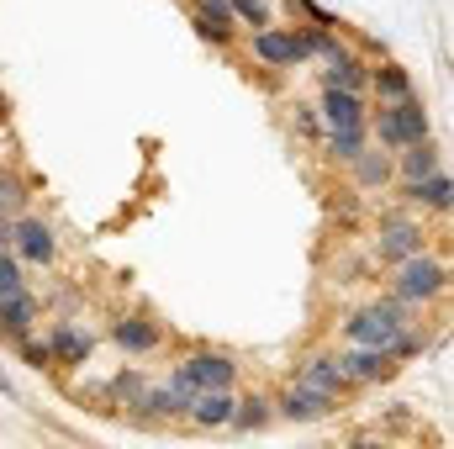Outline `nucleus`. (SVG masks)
<instances>
[{
    "mask_svg": "<svg viewBox=\"0 0 454 449\" xmlns=\"http://www.w3.org/2000/svg\"><path fill=\"white\" fill-rule=\"evenodd\" d=\"M364 132H375V143H380L386 154H396V148H407V143L428 138V132H434V122H428V106H423L418 96H407V101H375Z\"/></svg>",
    "mask_w": 454,
    "mask_h": 449,
    "instance_id": "nucleus-1",
    "label": "nucleus"
},
{
    "mask_svg": "<svg viewBox=\"0 0 454 449\" xmlns=\"http://www.w3.org/2000/svg\"><path fill=\"white\" fill-rule=\"evenodd\" d=\"M444 291H450V259H434L428 248L396 259L391 296H402L407 307H418V302H434V296H444Z\"/></svg>",
    "mask_w": 454,
    "mask_h": 449,
    "instance_id": "nucleus-2",
    "label": "nucleus"
},
{
    "mask_svg": "<svg viewBox=\"0 0 454 449\" xmlns=\"http://www.w3.org/2000/svg\"><path fill=\"white\" fill-rule=\"evenodd\" d=\"M402 328H412V323H407V302H402V296H380V302H370V307L348 312V323H343L348 343H370V349H386Z\"/></svg>",
    "mask_w": 454,
    "mask_h": 449,
    "instance_id": "nucleus-3",
    "label": "nucleus"
},
{
    "mask_svg": "<svg viewBox=\"0 0 454 449\" xmlns=\"http://www.w3.org/2000/svg\"><path fill=\"white\" fill-rule=\"evenodd\" d=\"M11 254L21 264H53L59 259V238H53V227L43 223V217L16 212V223H11Z\"/></svg>",
    "mask_w": 454,
    "mask_h": 449,
    "instance_id": "nucleus-4",
    "label": "nucleus"
},
{
    "mask_svg": "<svg viewBox=\"0 0 454 449\" xmlns=\"http://www.w3.org/2000/svg\"><path fill=\"white\" fill-rule=\"evenodd\" d=\"M196 391H223V386H238V359L227 349H196L191 359L175 365Z\"/></svg>",
    "mask_w": 454,
    "mask_h": 449,
    "instance_id": "nucleus-5",
    "label": "nucleus"
},
{
    "mask_svg": "<svg viewBox=\"0 0 454 449\" xmlns=\"http://www.w3.org/2000/svg\"><path fill=\"white\" fill-rule=\"evenodd\" d=\"M112 343L121 354H132V359H143V354H153L159 343H164V323L148 312V307H132V312H121L112 323Z\"/></svg>",
    "mask_w": 454,
    "mask_h": 449,
    "instance_id": "nucleus-6",
    "label": "nucleus"
},
{
    "mask_svg": "<svg viewBox=\"0 0 454 449\" xmlns=\"http://www.w3.org/2000/svg\"><path fill=\"white\" fill-rule=\"evenodd\" d=\"M339 370L348 375V386L359 391V386H380V381H391L402 365H396L386 349H370V343H348V354H339Z\"/></svg>",
    "mask_w": 454,
    "mask_h": 449,
    "instance_id": "nucleus-7",
    "label": "nucleus"
},
{
    "mask_svg": "<svg viewBox=\"0 0 454 449\" xmlns=\"http://www.w3.org/2000/svg\"><path fill=\"white\" fill-rule=\"evenodd\" d=\"M254 59H259L264 69H280V75L307 64L301 48H296V32H291V27H275V21H270V27H254Z\"/></svg>",
    "mask_w": 454,
    "mask_h": 449,
    "instance_id": "nucleus-8",
    "label": "nucleus"
},
{
    "mask_svg": "<svg viewBox=\"0 0 454 449\" xmlns=\"http://www.w3.org/2000/svg\"><path fill=\"white\" fill-rule=\"evenodd\" d=\"M375 248H380V259H407V254H423L428 248V232L412 223V217H380V227H375Z\"/></svg>",
    "mask_w": 454,
    "mask_h": 449,
    "instance_id": "nucleus-9",
    "label": "nucleus"
},
{
    "mask_svg": "<svg viewBox=\"0 0 454 449\" xmlns=\"http://www.w3.org/2000/svg\"><path fill=\"white\" fill-rule=\"evenodd\" d=\"M317 112H323V127L328 132H364L370 127V101L354 96V91H323Z\"/></svg>",
    "mask_w": 454,
    "mask_h": 449,
    "instance_id": "nucleus-10",
    "label": "nucleus"
},
{
    "mask_svg": "<svg viewBox=\"0 0 454 449\" xmlns=\"http://www.w3.org/2000/svg\"><path fill=\"white\" fill-rule=\"evenodd\" d=\"M317 80H323V91H354V96H370V64H364L354 48L333 53V59L317 69Z\"/></svg>",
    "mask_w": 454,
    "mask_h": 449,
    "instance_id": "nucleus-11",
    "label": "nucleus"
},
{
    "mask_svg": "<svg viewBox=\"0 0 454 449\" xmlns=\"http://www.w3.org/2000/svg\"><path fill=\"white\" fill-rule=\"evenodd\" d=\"M48 354H53V365L74 370V365H85V359L96 354V334L80 328V323H53V328H48Z\"/></svg>",
    "mask_w": 454,
    "mask_h": 449,
    "instance_id": "nucleus-12",
    "label": "nucleus"
},
{
    "mask_svg": "<svg viewBox=\"0 0 454 449\" xmlns=\"http://www.w3.org/2000/svg\"><path fill=\"white\" fill-rule=\"evenodd\" d=\"M391 169H396L402 180H423V175L444 169V143H434V132H428V138H418V143L396 148V154H391Z\"/></svg>",
    "mask_w": 454,
    "mask_h": 449,
    "instance_id": "nucleus-13",
    "label": "nucleus"
},
{
    "mask_svg": "<svg viewBox=\"0 0 454 449\" xmlns=\"http://www.w3.org/2000/svg\"><path fill=\"white\" fill-rule=\"evenodd\" d=\"M339 402L333 397H323V391H312L307 381H291L286 391H280V418H291V423H317V418H328Z\"/></svg>",
    "mask_w": 454,
    "mask_h": 449,
    "instance_id": "nucleus-14",
    "label": "nucleus"
},
{
    "mask_svg": "<svg viewBox=\"0 0 454 449\" xmlns=\"http://www.w3.org/2000/svg\"><path fill=\"white\" fill-rule=\"evenodd\" d=\"M296 381H307L312 391H323V397H333V402L354 397V386H348V375L339 370V359H333V354H307V359H301V370H296Z\"/></svg>",
    "mask_w": 454,
    "mask_h": 449,
    "instance_id": "nucleus-15",
    "label": "nucleus"
},
{
    "mask_svg": "<svg viewBox=\"0 0 454 449\" xmlns=\"http://www.w3.org/2000/svg\"><path fill=\"white\" fill-rule=\"evenodd\" d=\"M402 196H407V201H418V207H428V212H439V217H450V207H454L450 164H444V169H434V175H423V180H402Z\"/></svg>",
    "mask_w": 454,
    "mask_h": 449,
    "instance_id": "nucleus-16",
    "label": "nucleus"
},
{
    "mask_svg": "<svg viewBox=\"0 0 454 449\" xmlns=\"http://www.w3.org/2000/svg\"><path fill=\"white\" fill-rule=\"evenodd\" d=\"M232 407H238V391H232V386H223V391H196L185 418H191L196 429H227V423H232Z\"/></svg>",
    "mask_w": 454,
    "mask_h": 449,
    "instance_id": "nucleus-17",
    "label": "nucleus"
},
{
    "mask_svg": "<svg viewBox=\"0 0 454 449\" xmlns=\"http://www.w3.org/2000/svg\"><path fill=\"white\" fill-rule=\"evenodd\" d=\"M32 323H37V296H32V291H21V296H0V338H5V343L27 338L32 334Z\"/></svg>",
    "mask_w": 454,
    "mask_h": 449,
    "instance_id": "nucleus-18",
    "label": "nucleus"
},
{
    "mask_svg": "<svg viewBox=\"0 0 454 449\" xmlns=\"http://www.w3.org/2000/svg\"><path fill=\"white\" fill-rule=\"evenodd\" d=\"M348 169H354V185H364V191H380V185H391V180H396V169H391V154H386V148H359V154L348 159Z\"/></svg>",
    "mask_w": 454,
    "mask_h": 449,
    "instance_id": "nucleus-19",
    "label": "nucleus"
},
{
    "mask_svg": "<svg viewBox=\"0 0 454 449\" xmlns=\"http://www.w3.org/2000/svg\"><path fill=\"white\" fill-rule=\"evenodd\" d=\"M370 91H375V101H407V96H418V91H412V75H407L396 59L370 64Z\"/></svg>",
    "mask_w": 454,
    "mask_h": 449,
    "instance_id": "nucleus-20",
    "label": "nucleus"
},
{
    "mask_svg": "<svg viewBox=\"0 0 454 449\" xmlns=\"http://www.w3.org/2000/svg\"><path fill=\"white\" fill-rule=\"evenodd\" d=\"M296 32V48H301V59H333V53H343L348 43L339 37V27H291Z\"/></svg>",
    "mask_w": 454,
    "mask_h": 449,
    "instance_id": "nucleus-21",
    "label": "nucleus"
},
{
    "mask_svg": "<svg viewBox=\"0 0 454 449\" xmlns=\"http://www.w3.org/2000/svg\"><path fill=\"white\" fill-rule=\"evenodd\" d=\"M264 423H270V402H264V397H243V402L232 407V423H227V429L254 434V429H264Z\"/></svg>",
    "mask_w": 454,
    "mask_h": 449,
    "instance_id": "nucleus-22",
    "label": "nucleus"
},
{
    "mask_svg": "<svg viewBox=\"0 0 454 449\" xmlns=\"http://www.w3.org/2000/svg\"><path fill=\"white\" fill-rule=\"evenodd\" d=\"M112 397H121L127 407H137L143 413V402H148V375H137V370H121L112 381Z\"/></svg>",
    "mask_w": 454,
    "mask_h": 449,
    "instance_id": "nucleus-23",
    "label": "nucleus"
},
{
    "mask_svg": "<svg viewBox=\"0 0 454 449\" xmlns=\"http://www.w3.org/2000/svg\"><path fill=\"white\" fill-rule=\"evenodd\" d=\"M0 207L16 217V212H27V180L16 175V169H0Z\"/></svg>",
    "mask_w": 454,
    "mask_h": 449,
    "instance_id": "nucleus-24",
    "label": "nucleus"
},
{
    "mask_svg": "<svg viewBox=\"0 0 454 449\" xmlns=\"http://www.w3.org/2000/svg\"><path fill=\"white\" fill-rule=\"evenodd\" d=\"M27 291V275H21V259L11 248H0V296H21Z\"/></svg>",
    "mask_w": 454,
    "mask_h": 449,
    "instance_id": "nucleus-25",
    "label": "nucleus"
},
{
    "mask_svg": "<svg viewBox=\"0 0 454 449\" xmlns=\"http://www.w3.org/2000/svg\"><path fill=\"white\" fill-rule=\"evenodd\" d=\"M364 138L370 132H328V159H339V164H348L359 148H364Z\"/></svg>",
    "mask_w": 454,
    "mask_h": 449,
    "instance_id": "nucleus-26",
    "label": "nucleus"
},
{
    "mask_svg": "<svg viewBox=\"0 0 454 449\" xmlns=\"http://www.w3.org/2000/svg\"><path fill=\"white\" fill-rule=\"evenodd\" d=\"M232 5V21H248V27H270V0H227Z\"/></svg>",
    "mask_w": 454,
    "mask_h": 449,
    "instance_id": "nucleus-27",
    "label": "nucleus"
},
{
    "mask_svg": "<svg viewBox=\"0 0 454 449\" xmlns=\"http://www.w3.org/2000/svg\"><path fill=\"white\" fill-rule=\"evenodd\" d=\"M191 16H207V21H217V27H238L227 0H191Z\"/></svg>",
    "mask_w": 454,
    "mask_h": 449,
    "instance_id": "nucleus-28",
    "label": "nucleus"
},
{
    "mask_svg": "<svg viewBox=\"0 0 454 449\" xmlns=\"http://www.w3.org/2000/svg\"><path fill=\"white\" fill-rule=\"evenodd\" d=\"M16 349H21V359L32 365V370H53V354H48V343H37V338H16Z\"/></svg>",
    "mask_w": 454,
    "mask_h": 449,
    "instance_id": "nucleus-29",
    "label": "nucleus"
},
{
    "mask_svg": "<svg viewBox=\"0 0 454 449\" xmlns=\"http://www.w3.org/2000/svg\"><path fill=\"white\" fill-rule=\"evenodd\" d=\"M296 127H301L307 138H317V132H323V122L312 116V106H296Z\"/></svg>",
    "mask_w": 454,
    "mask_h": 449,
    "instance_id": "nucleus-30",
    "label": "nucleus"
},
{
    "mask_svg": "<svg viewBox=\"0 0 454 449\" xmlns=\"http://www.w3.org/2000/svg\"><path fill=\"white\" fill-rule=\"evenodd\" d=\"M11 223H16V217H11V212L0 207V248H11Z\"/></svg>",
    "mask_w": 454,
    "mask_h": 449,
    "instance_id": "nucleus-31",
    "label": "nucleus"
},
{
    "mask_svg": "<svg viewBox=\"0 0 454 449\" xmlns=\"http://www.w3.org/2000/svg\"><path fill=\"white\" fill-rule=\"evenodd\" d=\"M11 122V101H5V91H0V127Z\"/></svg>",
    "mask_w": 454,
    "mask_h": 449,
    "instance_id": "nucleus-32",
    "label": "nucleus"
}]
</instances>
